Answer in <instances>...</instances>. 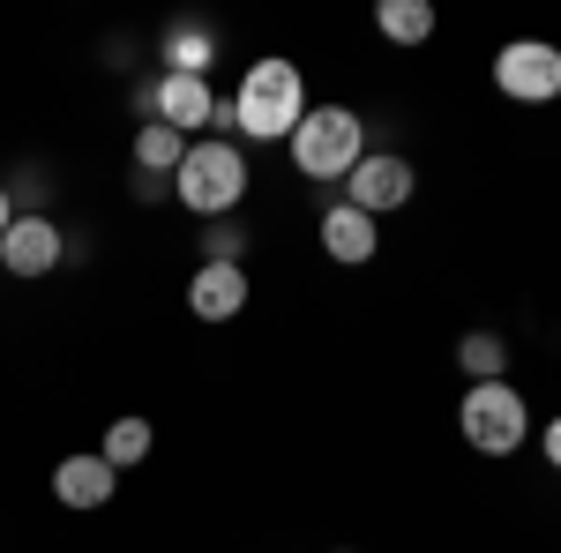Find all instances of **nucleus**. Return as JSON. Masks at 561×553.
I'll list each match as a JSON object with an SVG mask.
<instances>
[{"instance_id": "obj_1", "label": "nucleus", "mask_w": 561, "mask_h": 553, "mask_svg": "<svg viewBox=\"0 0 561 553\" xmlns=\"http://www.w3.org/2000/svg\"><path fill=\"white\" fill-rule=\"evenodd\" d=\"M232 105V128L255 135V142H293V128L307 120V83L293 60H255L248 76H240V97H225Z\"/></svg>"}, {"instance_id": "obj_2", "label": "nucleus", "mask_w": 561, "mask_h": 553, "mask_svg": "<svg viewBox=\"0 0 561 553\" xmlns=\"http://www.w3.org/2000/svg\"><path fill=\"white\" fill-rule=\"evenodd\" d=\"M248 158H240V142H225V135H210V142H187V158H180L173 172V187H180V203L195 217H225V210H240V195H248Z\"/></svg>"}, {"instance_id": "obj_3", "label": "nucleus", "mask_w": 561, "mask_h": 553, "mask_svg": "<svg viewBox=\"0 0 561 553\" xmlns=\"http://www.w3.org/2000/svg\"><path fill=\"white\" fill-rule=\"evenodd\" d=\"M285 150L307 180H345L367 158V135H359V113H345V105H307V120L293 128Z\"/></svg>"}, {"instance_id": "obj_4", "label": "nucleus", "mask_w": 561, "mask_h": 553, "mask_svg": "<svg viewBox=\"0 0 561 553\" xmlns=\"http://www.w3.org/2000/svg\"><path fill=\"white\" fill-rule=\"evenodd\" d=\"M457 426H465V441L479 457H517L524 434H531V412H524V396L510 382H472L465 404H457Z\"/></svg>"}, {"instance_id": "obj_5", "label": "nucleus", "mask_w": 561, "mask_h": 553, "mask_svg": "<svg viewBox=\"0 0 561 553\" xmlns=\"http://www.w3.org/2000/svg\"><path fill=\"white\" fill-rule=\"evenodd\" d=\"M494 90L517 97V105H547V97H561V45H547V38L502 45V53H494Z\"/></svg>"}, {"instance_id": "obj_6", "label": "nucleus", "mask_w": 561, "mask_h": 553, "mask_svg": "<svg viewBox=\"0 0 561 553\" xmlns=\"http://www.w3.org/2000/svg\"><path fill=\"white\" fill-rule=\"evenodd\" d=\"M345 180H352V210H367V217L404 210V203H412V165H404V158H389V150L359 158Z\"/></svg>"}, {"instance_id": "obj_7", "label": "nucleus", "mask_w": 561, "mask_h": 553, "mask_svg": "<svg viewBox=\"0 0 561 553\" xmlns=\"http://www.w3.org/2000/svg\"><path fill=\"white\" fill-rule=\"evenodd\" d=\"M53 262H60V224L53 217H15L0 232V269L8 277H45Z\"/></svg>"}, {"instance_id": "obj_8", "label": "nucleus", "mask_w": 561, "mask_h": 553, "mask_svg": "<svg viewBox=\"0 0 561 553\" xmlns=\"http://www.w3.org/2000/svg\"><path fill=\"white\" fill-rule=\"evenodd\" d=\"M53 494H60V509H105V502L121 494V471L105 464L98 449H90V457H60V471H53Z\"/></svg>"}, {"instance_id": "obj_9", "label": "nucleus", "mask_w": 561, "mask_h": 553, "mask_svg": "<svg viewBox=\"0 0 561 553\" xmlns=\"http://www.w3.org/2000/svg\"><path fill=\"white\" fill-rule=\"evenodd\" d=\"M187 307H195L203 322H232V314L248 307V269H240V262H203V269L187 277Z\"/></svg>"}, {"instance_id": "obj_10", "label": "nucleus", "mask_w": 561, "mask_h": 553, "mask_svg": "<svg viewBox=\"0 0 561 553\" xmlns=\"http://www.w3.org/2000/svg\"><path fill=\"white\" fill-rule=\"evenodd\" d=\"M150 105H158V120H165L173 135H187V128H210V113H217V97H210V83H203V76H165Z\"/></svg>"}, {"instance_id": "obj_11", "label": "nucleus", "mask_w": 561, "mask_h": 553, "mask_svg": "<svg viewBox=\"0 0 561 553\" xmlns=\"http://www.w3.org/2000/svg\"><path fill=\"white\" fill-rule=\"evenodd\" d=\"M322 247H330V262H375L382 232H375V217H367V210L337 203V210L322 217Z\"/></svg>"}, {"instance_id": "obj_12", "label": "nucleus", "mask_w": 561, "mask_h": 553, "mask_svg": "<svg viewBox=\"0 0 561 553\" xmlns=\"http://www.w3.org/2000/svg\"><path fill=\"white\" fill-rule=\"evenodd\" d=\"M375 23H382L389 45H427L434 38V8H427V0H382Z\"/></svg>"}, {"instance_id": "obj_13", "label": "nucleus", "mask_w": 561, "mask_h": 553, "mask_svg": "<svg viewBox=\"0 0 561 553\" xmlns=\"http://www.w3.org/2000/svg\"><path fill=\"white\" fill-rule=\"evenodd\" d=\"M180 158H187V142H180L165 120H142V135H135V165L142 172H180Z\"/></svg>"}, {"instance_id": "obj_14", "label": "nucleus", "mask_w": 561, "mask_h": 553, "mask_svg": "<svg viewBox=\"0 0 561 553\" xmlns=\"http://www.w3.org/2000/svg\"><path fill=\"white\" fill-rule=\"evenodd\" d=\"M113 471H135L142 457H150V419H113L105 426V449H98Z\"/></svg>"}, {"instance_id": "obj_15", "label": "nucleus", "mask_w": 561, "mask_h": 553, "mask_svg": "<svg viewBox=\"0 0 561 553\" xmlns=\"http://www.w3.org/2000/svg\"><path fill=\"white\" fill-rule=\"evenodd\" d=\"M457 359H465V375H472V382H502V367H510V344L494 337V330H472Z\"/></svg>"}, {"instance_id": "obj_16", "label": "nucleus", "mask_w": 561, "mask_h": 553, "mask_svg": "<svg viewBox=\"0 0 561 553\" xmlns=\"http://www.w3.org/2000/svg\"><path fill=\"white\" fill-rule=\"evenodd\" d=\"M203 68H210V38H203V31L173 38V76H203Z\"/></svg>"}, {"instance_id": "obj_17", "label": "nucleus", "mask_w": 561, "mask_h": 553, "mask_svg": "<svg viewBox=\"0 0 561 553\" xmlns=\"http://www.w3.org/2000/svg\"><path fill=\"white\" fill-rule=\"evenodd\" d=\"M203 247H210V262H240L248 232H232V224H210V232H203Z\"/></svg>"}, {"instance_id": "obj_18", "label": "nucleus", "mask_w": 561, "mask_h": 553, "mask_svg": "<svg viewBox=\"0 0 561 553\" xmlns=\"http://www.w3.org/2000/svg\"><path fill=\"white\" fill-rule=\"evenodd\" d=\"M539 449H547V464L561 471V419H547V434H539Z\"/></svg>"}, {"instance_id": "obj_19", "label": "nucleus", "mask_w": 561, "mask_h": 553, "mask_svg": "<svg viewBox=\"0 0 561 553\" xmlns=\"http://www.w3.org/2000/svg\"><path fill=\"white\" fill-rule=\"evenodd\" d=\"M8 224H15V210H8V187H0V232H8Z\"/></svg>"}]
</instances>
